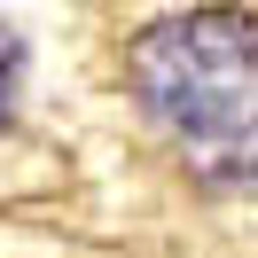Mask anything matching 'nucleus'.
Listing matches in <instances>:
<instances>
[{"label": "nucleus", "mask_w": 258, "mask_h": 258, "mask_svg": "<svg viewBox=\"0 0 258 258\" xmlns=\"http://www.w3.org/2000/svg\"><path fill=\"white\" fill-rule=\"evenodd\" d=\"M125 94L204 196H258V16L235 0L149 16L125 39Z\"/></svg>", "instance_id": "1"}, {"label": "nucleus", "mask_w": 258, "mask_h": 258, "mask_svg": "<svg viewBox=\"0 0 258 258\" xmlns=\"http://www.w3.org/2000/svg\"><path fill=\"white\" fill-rule=\"evenodd\" d=\"M24 63H32V47H24L8 24H0V125L16 117V94H24Z\"/></svg>", "instance_id": "2"}]
</instances>
